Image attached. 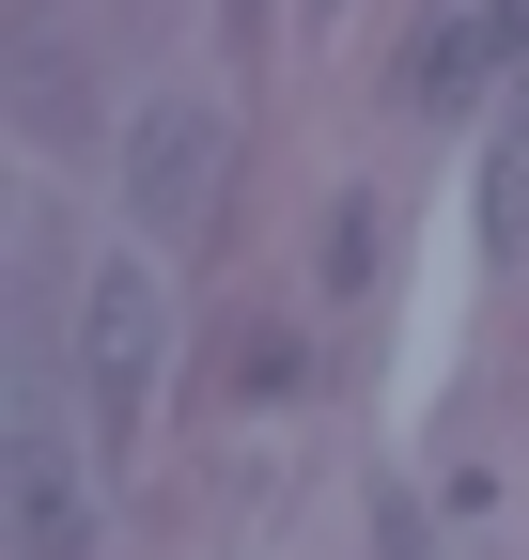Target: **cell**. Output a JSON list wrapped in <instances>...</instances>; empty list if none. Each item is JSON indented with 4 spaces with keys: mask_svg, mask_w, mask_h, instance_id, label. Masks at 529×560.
I'll return each instance as SVG.
<instances>
[{
    "mask_svg": "<svg viewBox=\"0 0 529 560\" xmlns=\"http://www.w3.org/2000/svg\"><path fill=\"white\" fill-rule=\"evenodd\" d=\"M219 94H141L125 109V219L141 234H203V202H219Z\"/></svg>",
    "mask_w": 529,
    "mask_h": 560,
    "instance_id": "cell-1",
    "label": "cell"
},
{
    "mask_svg": "<svg viewBox=\"0 0 529 560\" xmlns=\"http://www.w3.org/2000/svg\"><path fill=\"white\" fill-rule=\"evenodd\" d=\"M156 342H172L156 280H141V265H109L94 296H79V405H94V436H109V452L156 420Z\"/></svg>",
    "mask_w": 529,
    "mask_h": 560,
    "instance_id": "cell-2",
    "label": "cell"
},
{
    "mask_svg": "<svg viewBox=\"0 0 529 560\" xmlns=\"http://www.w3.org/2000/svg\"><path fill=\"white\" fill-rule=\"evenodd\" d=\"M16 560H94V482H79V436L47 420V389L16 405Z\"/></svg>",
    "mask_w": 529,
    "mask_h": 560,
    "instance_id": "cell-3",
    "label": "cell"
},
{
    "mask_svg": "<svg viewBox=\"0 0 529 560\" xmlns=\"http://www.w3.org/2000/svg\"><path fill=\"white\" fill-rule=\"evenodd\" d=\"M16 125L47 140V156L94 125V79H79V47H62V16H16Z\"/></svg>",
    "mask_w": 529,
    "mask_h": 560,
    "instance_id": "cell-4",
    "label": "cell"
}]
</instances>
